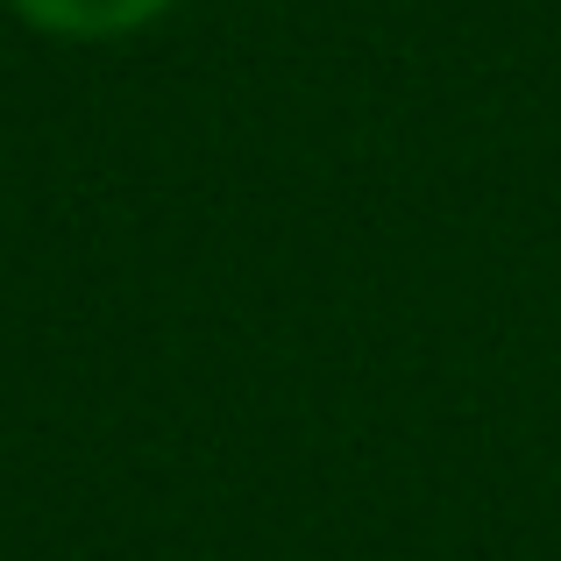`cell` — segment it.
<instances>
[{
  "mask_svg": "<svg viewBox=\"0 0 561 561\" xmlns=\"http://www.w3.org/2000/svg\"><path fill=\"white\" fill-rule=\"evenodd\" d=\"M8 8L50 36H128V28L157 22L171 0H8Z\"/></svg>",
  "mask_w": 561,
  "mask_h": 561,
  "instance_id": "cell-1",
  "label": "cell"
}]
</instances>
